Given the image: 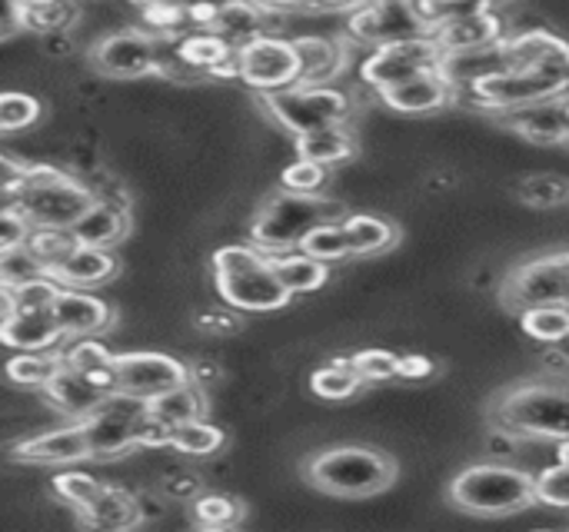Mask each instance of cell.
Instances as JSON below:
<instances>
[{
  "mask_svg": "<svg viewBox=\"0 0 569 532\" xmlns=\"http://www.w3.org/2000/svg\"><path fill=\"white\" fill-rule=\"evenodd\" d=\"M97 200L100 197L87 183L47 163H33L20 170L10 167V177L3 183V203H13L33 223V230L40 227L70 230Z\"/></svg>",
  "mask_w": 569,
  "mask_h": 532,
  "instance_id": "1",
  "label": "cell"
},
{
  "mask_svg": "<svg viewBox=\"0 0 569 532\" xmlns=\"http://www.w3.org/2000/svg\"><path fill=\"white\" fill-rule=\"evenodd\" d=\"M487 416L497 433L560 443L569 436V380H520L490 400Z\"/></svg>",
  "mask_w": 569,
  "mask_h": 532,
  "instance_id": "2",
  "label": "cell"
},
{
  "mask_svg": "<svg viewBox=\"0 0 569 532\" xmlns=\"http://www.w3.org/2000/svg\"><path fill=\"white\" fill-rule=\"evenodd\" d=\"M213 290L237 313H277L293 297L273 273V263L253 243H227L210 257Z\"/></svg>",
  "mask_w": 569,
  "mask_h": 532,
  "instance_id": "3",
  "label": "cell"
},
{
  "mask_svg": "<svg viewBox=\"0 0 569 532\" xmlns=\"http://www.w3.org/2000/svg\"><path fill=\"white\" fill-rule=\"evenodd\" d=\"M303 480L337 500H367L397 483V460L377 446L340 443L303 463Z\"/></svg>",
  "mask_w": 569,
  "mask_h": 532,
  "instance_id": "4",
  "label": "cell"
},
{
  "mask_svg": "<svg viewBox=\"0 0 569 532\" xmlns=\"http://www.w3.org/2000/svg\"><path fill=\"white\" fill-rule=\"evenodd\" d=\"M447 503L470 516H517L537 503V476L507 463H473L447 486Z\"/></svg>",
  "mask_w": 569,
  "mask_h": 532,
  "instance_id": "5",
  "label": "cell"
},
{
  "mask_svg": "<svg viewBox=\"0 0 569 532\" xmlns=\"http://www.w3.org/2000/svg\"><path fill=\"white\" fill-rule=\"evenodd\" d=\"M343 203L317 193H290V190H277L273 197H267L253 220H250V243L257 250H263L267 257H277V253H290V250H300L303 237L327 223V220H343Z\"/></svg>",
  "mask_w": 569,
  "mask_h": 532,
  "instance_id": "6",
  "label": "cell"
},
{
  "mask_svg": "<svg viewBox=\"0 0 569 532\" xmlns=\"http://www.w3.org/2000/svg\"><path fill=\"white\" fill-rule=\"evenodd\" d=\"M260 107L290 137L350 123L353 117V97L333 83H293L277 93H260Z\"/></svg>",
  "mask_w": 569,
  "mask_h": 532,
  "instance_id": "7",
  "label": "cell"
},
{
  "mask_svg": "<svg viewBox=\"0 0 569 532\" xmlns=\"http://www.w3.org/2000/svg\"><path fill=\"white\" fill-rule=\"evenodd\" d=\"M147 400L143 397H130V393H107V400L83 416L80 423L87 426L90 436V456L93 463H110V460H123L133 450H140V426L147 420Z\"/></svg>",
  "mask_w": 569,
  "mask_h": 532,
  "instance_id": "8",
  "label": "cell"
},
{
  "mask_svg": "<svg viewBox=\"0 0 569 532\" xmlns=\"http://www.w3.org/2000/svg\"><path fill=\"white\" fill-rule=\"evenodd\" d=\"M460 97H467L477 110L493 117V113L517 110V107L569 97V80L567 77L543 73V70H530V67H510L503 73H493V77L480 80L477 87L457 93V100Z\"/></svg>",
  "mask_w": 569,
  "mask_h": 532,
  "instance_id": "9",
  "label": "cell"
},
{
  "mask_svg": "<svg viewBox=\"0 0 569 532\" xmlns=\"http://www.w3.org/2000/svg\"><path fill=\"white\" fill-rule=\"evenodd\" d=\"M440 60H443V47L437 37H410V40L383 43L363 57L360 80L377 93V90L397 87L403 80H413L420 73L440 70Z\"/></svg>",
  "mask_w": 569,
  "mask_h": 532,
  "instance_id": "10",
  "label": "cell"
},
{
  "mask_svg": "<svg viewBox=\"0 0 569 532\" xmlns=\"http://www.w3.org/2000/svg\"><path fill=\"white\" fill-rule=\"evenodd\" d=\"M437 27L410 0H367L347 20V37L363 47H383L410 37H433Z\"/></svg>",
  "mask_w": 569,
  "mask_h": 532,
  "instance_id": "11",
  "label": "cell"
},
{
  "mask_svg": "<svg viewBox=\"0 0 569 532\" xmlns=\"http://www.w3.org/2000/svg\"><path fill=\"white\" fill-rule=\"evenodd\" d=\"M500 300L513 313L543 303H569V253H543L513 267L500 287Z\"/></svg>",
  "mask_w": 569,
  "mask_h": 532,
  "instance_id": "12",
  "label": "cell"
},
{
  "mask_svg": "<svg viewBox=\"0 0 569 532\" xmlns=\"http://www.w3.org/2000/svg\"><path fill=\"white\" fill-rule=\"evenodd\" d=\"M237 80L257 93H277L300 83V57L293 40L260 33L237 47Z\"/></svg>",
  "mask_w": 569,
  "mask_h": 532,
  "instance_id": "13",
  "label": "cell"
},
{
  "mask_svg": "<svg viewBox=\"0 0 569 532\" xmlns=\"http://www.w3.org/2000/svg\"><path fill=\"white\" fill-rule=\"evenodd\" d=\"M87 60L107 80H140V77L167 73L157 53V37L147 30H133V27L100 37L90 47Z\"/></svg>",
  "mask_w": 569,
  "mask_h": 532,
  "instance_id": "14",
  "label": "cell"
},
{
  "mask_svg": "<svg viewBox=\"0 0 569 532\" xmlns=\"http://www.w3.org/2000/svg\"><path fill=\"white\" fill-rule=\"evenodd\" d=\"M10 460L13 463H27V466H80L90 456V436H87V426L80 420H70L67 426H57V430H43V433H33L20 443L10 446Z\"/></svg>",
  "mask_w": 569,
  "mask_h": 532,
  "instance_id": "15",
  "label": "cell"
},
{
  "mask_svg": "<svg viewBox=\"0 0 569 532\" xmlns=\"http://www.w3.org/2000/svg\"><path fill=\"white\" fill-rule=\"evenodd\" d=\"M190 370L167 357V353H153V350H127L117 353V390L130 393V397H160L163 390L187 383Z\"/></svg>",
  "mask_w": 569,
  "mask_h": 532,
  "instance_id": "16",
  "label": "cell"
},
{
  "mask_svg": "<svg viewBox=\"0 0 569 532\" xmlns=\"http://www.w3.org/2000/svg\"><path fill=\"white\" fill-rule=\"evenodd\" d=\"M273 10H267L257 0H223V3H190V20L200 30L220 33L230 43H247L260 33H267V20Z\"/></svg>",
  "mask_w": 569,
  "mask_h": 532,
  "instance_id": "17",
  "label": "cell"
},
{
  "mask_svg": "<svg viewBox=\"0 0 569 532\" xmlns=\"http://www.w3.org/2000/svg\"><path fill=\"white\" fill-rule=\"evenodd\" d=\"M493 120L500 127L520 133L523 140L540 143V147L569 143V97L517 107V110H507V113H493Z\"/></svg>",
  "mask_w": 569,
  "mask_h": 532,
  "instance_id": "18",
  "label": "cell"
},
{
  "mask_svg": "<svg viewBox=\"0 0 569 532\" xmlns=\"http://www.w3.org/2000/svg\"><path fill=\"white\" fill-rule=\"evenodd\" d=\"M377 100L383 107H390L393 113L420 117V113H437V110L457 103V90L450 87V80L440 70H430L413 80H403L397 87L377 90Z\"/></svg>",
  "mask_w": 569,
  "mask_h": 532,
  "instance_id": "19",
  "label": "cell"
},
{
  "mask_svg": "<svg viewBox=\"0 0 569 532\" xmlns=\"http://www.w3.org/2000/svg\"><path fill=\"white\" fill-rule=\"evenodd\" d=\"M53 317L67 340H80V337L103 333L113 323V307L107 300L93 297L90 290L63 287L60 297L53 300Z\"/></svg>",
  "mask_w": 569,
  "mask_h": 532,
  "instance_id": "20",
  "label": "cell"
},
{
  "mask_svg": "<svg viewBox=\"0 0 569 532\" xmlns=\"http://www.w3.org/2000/svg\"><path fill=\"white\" fill-rule=\"evenodd\" d=\"M510 67H513V60H510L507 40L477 47V50H443V60H440V73L450 80V87L457 93H463V90L477 87L480 80L503 73Z\"/></svg>",
  "mask_w": 569,
  "mask_h": 532,
  "instance_id": "21",
  "label": "cell"
},
{
  "mask_svg": "<svg viewBox=\"0 0 569 532\" xmlns=\"http://www.w3.org/2000/svg\"><path fill=\"white\" fill-rule=\"evenodd\" d=\"M0 340L13 353H47L67 343L53 310H17L10 320H0Z\"/></svg>",
  "mask_w": 569,
  "mask_h": 532,
  "instance_id": "22",
  "label": "cell"
},
{
  "mask_svg": "<svg viewBox=\"0 0 569 532\" xmlns=\"http://www.w3.org/2000/svg\"><path fill=\"white\" fill-rule=\"evenodd\" d=\"M507 50H510L513 67H530V70H543V73L569 80V43L543 27L507 37Z\"/></svg>",
  "mask_w": 569,
  "mask_h": 532,
  "instance_id": "23",
  "label": "cell"
},
{
  "mask_svg": "<svg viewBox=\"0 0 569 532\" xmlns=\"http://www.w3.org/2000/svg\"><path fill=\"white\" fill-rule=\"evenodd\" d=\"M40 393H43L47 406H53L67 420H83L107 400L103 387H97L93 380H87L83 373H77L70 367H60Z\"/></svg>",
  "mask_w": 569,
  "mask_h": 532,
  "instance_id": "24",
  "label": "cell"
},
{
  "mask_svg": "<svg viewBox=\"0 0 569 532\" xmlns=\"http://www.w3.org/2000/svg\"><path fill=\"white\" fill-rule=\"evenodd\" d=\"M77 520L87 530L123 532L143 523V510H140V500L133 493H127L120 486H103V493L93 503L77 510Z\"/></svg>",
  "mask_w": 569,
  "mask_h": 532,
  "instance_id": "25",
  "label": "cell"
},
{
  "mask_svg": "<svg viewBox=\"0 0 569 532\" xmlns=\"http://www.w3.org/2000/svg\"><path fill=\"white\" fill-rule=\"evenodd\" d=\"M177 60L190 70H203L213 77H233L237 80V43H230L220 33L200 30L177 43Z\"/></svg>",
  "mask_w": 569,
  "mask_h": 532,
  "instance_id": "26",
  "label": "cell"
},
{
  "mask_svg": "<svg viewBox=\"0 0 569 532\" xmlns=\"http://www.w3.org/2000/svg\"><path fill=\"white\" fill-rule=\"evenodd\" d=\"M73 240L80 247H100V250H113L117 243L127 240L130 233V217L123 213V207L110 203V200H97L73 227H70Z\"/></svg>",
  "mask_w": 569,
  "mask_h": 532,
  "instance_id": "27",
  "label": "cell"
},
{
  "mask_svg": "<svg viewBox=\"0 0 569 532\" xmlns=\"http://www.w3.org/2000/svg\"><path fill=\"white\" fill-rule=\"evenodd\" d=\"M120 273V260L113 257V250H100V247H80L53 270V277L63 287H77V290H97L103 283H110Z\"/></svg>",
  "mask_w": 569,
  "mask_h": 532,
  "instance_id": "28",
  "label": "cell"
},
{
  "mask_svg": "<svg viewBox=\"0 0 569 532\" xmlns=\"http://www.w3.org/2000/svg\"><path fill=\"white\" fill-rule=\"evenodd\" d=\"M433 37L440 40L443 50H477V47L507 40V27L493 10H480V13H467V17L440 23Z\"/></svg>",
  "mask_w": 569,
  "mask_h": 532,
  "instance_id": "29",
  "label": "cell"
},
{
  "mask_svg": "<svg viewBox=\"0 0 569 532\" xmlns=\"http://www.w3.org/2000/svg\"><path fill=\"white\" fill-rule=\"evenodd\" d=\"M360 150L357 133L350 123H337V127H323V130H310L293 137V153L323 167H340L347 160H353Z\"/></svg>",
  "mask_w": 569,
  "mask_h": 532,
  "instance_id": "30",
  "label": "cell"
},
{
  "mask_svg": "<svg viewBox=\"0 0 569 532\" xmlns=\"http://www.w3.org/2000/svg\"><path fill=\"white\" fill-rule=\"evenodd\" d=\"M60 357H63V367L83 373L87 380H93L97 387H103L107 393L117 390V353L93 340V337H80V340H67L60 347Z\"/></svg>",
  "mask_w": 569,
  "mask_h": 532,
  "instance_id": "31",
  "label": "cell"
},
{
  "mask_svg": "<svg viewBox=\"0 0 569 532\" xmlns=\"http://www.w3.org/2000/svg\"><path fill=\"white\" fill-rule=\"evenodd\" d=\"M300 83H330L347 70V47L330 37H293Z\"/></svg>",
  "mask_w": 569,
  "mask_h": 532,
  "instance_id": "32",
  "label": "cell"
},
{
  "mask_svg": "<svg viewBox=\"0 0 569 532\" xmlns=\"http://www.w3.org/2000/svg\"><path fill=\"white\" fill-rule=\"evenodd\" d=\"M147 410L153 420H160L163 426H180V423H190V420H200L207 416V397L203 390L193 383V377L187 383H177L170 390H163L160 397H150L147 400Z\"/></svg>",
  "mask_w": 569,
  "mask_h": 532,
  "instance_id": "33",
  "label": "cell"
},
{
  "mask_svg": "<svg viewBox=\"0 0 569 532\" xmlns=\"http://www.w3.org/2000/svg\"><path fill=\"white\" fill-rule=\"evenodd\" d=\"M343 230L350 237L353 260L357 257H380L400 243V227L387 217H377V213H350V217H343Z\"/></svg>",
  "mask_w": 569,
  "mask_h": 532,
  "instance_id": "34",
  "label": "cell"
},
{
  "mask_svg": "<svg viewBox=\"0 0 569 532\" xmlns=\"http://www.w3.org/2000/svg\"><path fill=\"white\" fill-rule=\"evenodd\" d=\"M273 263V273L280 277V283L287 287L290 297H300V293H317L327 287L330 280V263L303 253V250H290V253H277L270 257Z\"/></svg>",
  "mask_w": 569,
  "mask_h": 532,
  "instance_id": "35",
  "label": "cell"
},
{
  "mask_svg": "<svg viewBox=\"0 0 569 532\" xmlns=\"http://www.w3.org/2000/svg\"><path fill=\"white\" fill-rule=\"evenodd\" d=\"M363 387H367V380L357 373L350 357L347 360H330V363H323V367H317L310 373V393L317 400H327V403H347Z\"/></svg>",
  "mask_w": 569,
  "mask_h": 532,
  "instance_id": "36",
  "label": "cell"
},
{
  "mask_svg": "<svg viewBox=\"0 0 569 532\" xmlns=\"http://www.w3.org/2000/svg\"><path fill=\"white\" fill-rule=\"evenodd\" d=\"M227 446V433L213 423H207V416L180 423L170 430V443L167 450H173L177 456H190V460H207L217 456Z\"/></svg>",
  "mask_w": 569,
  "mask_h": 532,
  "instance_id": "37",
  "label": "cell"
},
{
  "mask_svg": "<svg viewBox=\"0 0 569 532\" xmlns=\"http://www.w3.org/2000/svg\"><path fill=\"white\" fill-rule=\"evenodd\" d=\"M520 317L523 333L533 343L543 347H563L569 343V303H543V307H530Z\"/></svg>",
  "mask_w": 569,
  "mask_h": 532,
  "instance_id": "38",
  "label": "cell"
},
{
  "mask_svg": "<svg viewBox=\"0 0 569 532\" xmlns=\"http://www.w3.org/2000/svg\"><path fill=\"white\" fill-rule=\"evenodd\" d=\"M60 367H63L60 350H47V353H13L7 360V383L27 387V390H43Z\"/></svg>",
  "mask_w": 569,
  "mask_h": 532,
  "instance_id": "39",
  "label": "cell"
},
{
  "mask_svg": "<svg viewBox=\"0 0 569 532\" xmlns=\"http://www.w3.org/2000/svg\"><path fill=\"white\" fill-rule=\"evenodd\" d=\"M187 506H190V526H197V530L203 532L230 530L243 516V503H237L227 493H200Z\"/></svg>",
  "mask_w": 569,
  "mask_h": 532,
  "instance_id": "40",
  "label": "cell"
},
{
  "mask_svg": "<svg viewBox=\"0 0 569 532\" xmlns=\"http://www.w3.org/2000/svg\"><path fill=\"white\" fill-rule=\"evenodd\" d=\"M303 253L323 260V263H343V260H353V247H350V237L343 230V220H327L320 227H313L303 243H300Z\"/></svg>",
  "mask_w": 569,
  "mask_h": 532,
  "instance_id": "41",
  "label": "cell"
},
{
  "mask_svg": "<svg viewBox=\"0 0 569 532\" xmlns=\"http://www.w3.org/2000/svg\"><path fill=\"white\" fill-rule=\"evenodd\" d=\"M50 486H53V496H57L60 503L80 510V506L93 503V500L103 493L107 483H100L93 473H83V470H77V466H63L60 473H53Z\"/></svg>",
  "mask_w": 569,
  "mask_h": 532,
  "instance_id": "42",
  "label": "cell"
},
{
  "mask_svg": "<svg viewBox=\"0 0 569 532\" xmlns=\"http://www.w3.org/2000/svg\"><path fill=\"white\" fill-rule=\"evenodd\" d=\"M517 193L533 210H557V207L569 203V180L557 177V173H537V177L520 180Z\"/></svg>",
  "mask_w": 569,
  "mask_h": 532,
  "instance_id": "43",
  "label": "cell"
},
{
  "mask_svg": "<svg viewBox=\"0 0 569 532\" xmlns=\"http://www.w3.org/2000/svg\"><path fill=\"white\" fill-rule=\"evenodd\" d=\"M27 247H30V253L53 273L73 250H77V240H73V233L70 230H50V227H40V230H33L30 233V240H27Z\"/></svg>",
  "mask_w": 569,
  "mask_h": 532,
  "instance_id": "44",
  "label": "cell"
},
{
  "mask_svg": "<svg viewBox=\"0 0 569 532\" xmlns=\"http://www.w3.org/2000/svg\"><path fill=\"white\" fill-rule=\"evenodd\" d=\"M327 180H330V167L313 163V160H303V157H297L293 163H287L283 173H280V187L283 190H290V193H310V197L323 193L327 190Z\"/></svg>",
  "mask_w": 569,
  "mask_h": 532,
  "instance_id": "45",
  "label": "cell"
},
{
  "mask_svg": "<svg viewBox=\"0 0 569 532\" xmlns=\"http://www.w3.org/2000/svg\"><path fill=\"white\" fill-rule=\"evenodd\" d=\"M40 120V100L20 90H7L0 97V130L3 133H20Z\"/></svg>",
  "mask_w": 569,
  "mask_h": 532,
  "instance_id": "46",
  "label": "cell"
},
{
  "mask_svg": "<svg viewBox=\"0 0 569 532\" xmlns=\"http://www.w3.org/2000/svg\"><path fill=\"white\" fill-rule=\"evenodd\" d=\"M350 363L357 367V373H360L367 383H390V380H400V357H397L393 350L367 347V350L353 353Z\"/></svg>",
  "mask_w": 569,
  "mask_h": 532,
  "instance_id": "47",
  "label": "cell"
},
{
  "mask_svg": "<svg viewBox=\"0 0 569 532\" xmlns=\"http://www.w3.org/2000/svg\"><path fill=\"white\" fill-rule=\"evenodd\" d=\"M537 503L547 510H569V463L557 460L537 473Z\"/></svg>",
  "mask_w": 569,
  "mask_h": 532,
  "instance_id": "48",
  "label": "cell"
},
{
  "mask_svg": "<svg viewBox=\"0 0 569 532\" xmlns=\"http://www.w3.org/2000/svg\"><path fill=\"white\" fill-rule=\"evenodd\" d=\"M10 290H13L17 310H53V300L60 297L63 283L53 273H43V277H33V280L10 287Z\"/></svg>",
  "mask_w": 569,
  "mask_h": 532,
  "instance_id": "49",
  "label": "cell"
},
{
  "mask_svg": "<svg viewBox=\"0 0 569 532\" xmlns=\"http://www.w3.org/2000/svg\"><path fill=\"white\" fill-rule=\"evenodd\" d=\"M43 273H50V270L30 253V247L0 253V287H20V283L43 277Z\"/></svg>",
  "mask_w": 569,
  "mask_h": 532,
  "instance_id": "50",
  "label": "cell"
},
{
  "mask_svg": "<svg viewBox=\"0 0 569 532\" xmlns=\"http://www.w3.org/2000/svg\"><path fill=\"white\" fill-rule=\"evenodd\" d=\"M493 3H503V0H427L420 3V13L440 27L447 20H457V17H467V13H480V10H490Z\"/></svg>",
  "mask_w": 569,
  "mask_h": 532,
  "instance_id": "51",
  "label": "cell"
},
{
  "mask_svg": "<svg viewBox=\"0 0 569 532\" xmlns=\"http://www.w3.org/2000/svg\"><path fill=\"white\" fill-rule=\"evenodd\" d=\"M30 233H33V223L13 203H3V217H0V253L27 247Z\"/></svg>",
  "mask_w": 569,
  "mask_h": 532,
  "instance_id": "52",
  "label": "cell"
},
{
  "mask_svg": "<svg viewBox=\"0 0 569 532\" xmlns=\"http://www.w3.org/2000/svg\"><path fill=\"white\" fill-rule=\"evenodd\" d=\"M67 20H70L67 0H53V3H43V7H33L30 10V27H37V30H57Z\"/></svg>",
  "mask_w": 569,
  "mask_h": 532,
  "instance_id": "53",
  "label": "cell"
},
{
  "mask_svg": "<svg viewBox=\"0 0 569 532\" xmlns=\"http://www.w3.org/2000/svg\"><path fill=\"white\" fill-rule=\"evenodd\" d=\"M437 373V363L423 353H407L400 357V380H430Z\"/></svg>",
  "mask_w": 569,
  "mask_h": 532,
  "instance_id": "54",
  "label": "cell"
},
{
  "mask_svg": "<svg viewBox=\"0 0 569 532\" xmlns=\"http://www.w3.org/2000/svg\"><path fill=\"white\" fill-rule=\"evenodd\" d=\"M367 0H307L303 10L307 13H353L360 10Z\"/></svg>",
  "mask_w": 569,
  "mask_h": 532,
  "instance_id": "55",
  "label": "cell"
},
{
  "mask_svg": "<svg viewBox=\"0 0 569 532\" xmlns=\"http://www.w3.org/2000/svg\"><path fill=\"white\" fill-rule=\"evenodd\" d=\"M257 3H263L273 13H287V10H303L307 0H257Z\"/></svg>",
  "mask_w": 569,
  "mask_h": 532,
  "instance_id": "56",
  "label": "cell"
},
{
  "mask_svg": "<svg viewBox=\"0 0 569 532\" xmlns=\"http://www.w3.org/2000/svg\"><path fill=\"white\" fill-rule=\"evenodd\" d=\"M557 460L569 463V436H567V440H560V443H557Z\"/></svg>",
  "mask_w": 569,
  "mask_h": 532,
  "instance_id": "57",
  "label": "cell"
},
{
  "mask_svg": "<svg viewBox=\"0 0 569 532\" xmlns=\"http://www.w3.org/2000/svg\"><path fill=\"white\" fill-rule=\"evenodd\" d=\"M410 3H417V7H420V3H427V0H410Z\"/></svg>",
  "mask_w": 569,
  "mask_h": 532,
  "instance_id": "58",
  "label": "cell"
}]
</instances>
